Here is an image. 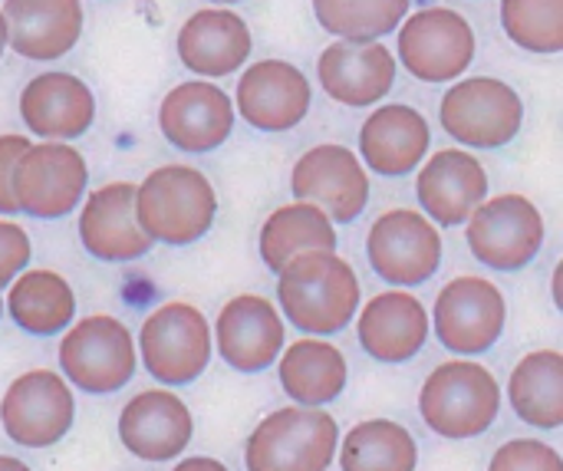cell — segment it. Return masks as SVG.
<instances>
[{"mask_svg":"<svg viewBox=\"0 0 563 471\" xmlns=\"http://www.w3.org/2000/svg\"><path fill=\"white\" fill-rule=\"evenodd\" d=\"M280 314L303 333L330 337L353 324L360 310V277L336 251H303L277 271Z\"/></svg>","mask_w":563,"mask_h":471,"instance_id":"1","label":"cell"},{"mask_svg":"<svg viewBox=\"0 0 563 471\" xmlns=\"http://www.w3.org/2000/svg\"><path fill=\"white\" fill-rule=\"evenodd\" d=\"M218 215L211 182L191 165H162L135 185V221L162 244L185 248L205 238Z\"/></svg>","mask_w":563,"mask_h":471,"instance_id":"2","label":"cell"},{"mask_svg":"<svg viewBox=\"0 0 563 471\" xmlns=\"http://www.w3.org/2000/svg\"><path fill=\"white\" fill-rule=\"evenodd\" d=\"M419 413L442 439H478L501 413V386L488 366L475 360H449L422 383Z\"/></svg>","mask_w":563,"mask_h":471,"instance_id":"3","label":"cell"},{"mask_svg":"<svg viewBox=\"0 0 563 471\" xmlns=\"http://www.w3.org/2000/svg\"><path fill=\"white\" fill-rule=\"evenodd\" d=\"M340 426L330 413L287 406L257 423L244 449L247 471H327L336 459Z\"/></svg>","mask_w":563,"mask_h":471,"instance_id":"4","label":"cell"},{"mask_svg":"<svg viewBox=\"0 0 563 471\" xmlns=\"http://www.w3.org/2000/svg\"><path fill=\"white\" fill-rule=\"evenodd\" d=\"M135 340L129 327L109 314H92L66 330L59 343V370L89 396L119 393L135 376Z\"/></svg>","mask_w":563,"mask_h":471,"instance_id":"5","label":"cell"},{"mask_svg":"<svg viewBox=\"0 0 563 471\" xmlns=\"http://www.w3.org/2000/svg\"><path fill=\"white\" fill-rule=\"evenodd\" d=\"M139 357L145 373L165 386L195 383L211 363V327L205 314L185 300L162 304L139 330Z\"/></svg>","mask_w":563,"mask_h":471,"instance_id":"6","label":"cell"},{"mask_svg":"<svg viewBox=\"0 0 563 471\" xmlns=\"http://www.w3.org/2000/svg\"><path fill=\"white\" fill-rule=\"evenodd\" d=\"M439 122L462 145L501 149L521 132L525 102L505 79L468 76L442 96Z\"/></svg>","mask_w":563,"mask_h":471,"instance_id":"7","label":"cell"},{"mask_svg":"<svg viewBox=\"0 0 563 471\" xmlns=\"http://www.w3.org/2000/svg\"><path fill=\"white\" fill-rule=\"evenodd\" d=\"M544 215L525 195L485 198L465 221L472 254L492 271H521L544 248Z\"/></svg>","mask_w":563,"mask_h":471,"instance_id":"8","label":"cell"},{"mask_svg":"<svg viewBox=\"0 0 563 471\" xmlns=\"http://www.w3.org/2000/svg\"><path fill=\"white\" fill-rule=\"evenodd\" d=\"M76 399L66 380L53 370L16 376L0 399V426L20 449H49L73 429Z\"/></svg>","mask_w":563,"mask_h":471,"instance_id":"9","label":"cell"},{"mask_svg":"<svg viewBox=\"0 0 563 471\" xmlns=\"http://www.w3.org/2000/svg\"><path fill=\"white\" fill-rule=\"evenodd\" d=\"M399 59L422 83H452L475 59V30L452 7H426L399 23Z\"/></svg>","mask_w":563,"mask_h":471,"instance_id":"10","label":"cell"},{"mask_svg":"<svg viewBox=\"0 0 563 471\" xmlns=\"http://www.w3.org/2000/svg\"><path fill=\"white\" fill-rule=\"evenodd\" d=\"M89 168L86 158L66 142H40L16 158L13 165V198L16 211L53 221L69 215L86 195Z\"/></svg>","mask_w":563,"mask_h":471,"instance_id":"11","label":"cell"},{"mask_svg":"<svg viewBox=\"0 0 563 471\" xmlns=\"http://www.w3.org/2000/svg\"><path fill=\"white\" fill-rule=\"evenodd\" d=\"M366 254L386 284L419 287L442 267V234L422 211L393 208L373 221Z\"/></svg>","mask_w":563,"mask_h":471,"instance_id":"12","label":"cell"},{"mask_svg":"<svg viewBox=\"0 0 563 471\" xmlns=\"http://www.w3.org/2000/svg\"><path fill=\"white\" fill-rule=\"evenodd\" d=\"M505 320L508 304L485 277H455L435 297V337L459 357L488 353L501 340Z\"/></svg>","mask_w":563,"mask_h":471,"instance_id":"13","label":"cell"},{"mask_svg":"<svg viewBox=\"0 0 563 471\" xmlns=\"http://www.w3.org/2000/svg\"><path fill=\"white\" fill-rule=\"evenodd\" d=\"M290 191L297 201L317 205L333 224H350L366 211L369 175L353 149L327 142L297 158Z\"/></svg>","mask_w":563,"mask_h":471,"instance_id":"14","label":"cell"},{"mask_svg":"<svg viewBox=\"0 0 563 471\" xmlns=\"http://www.w3.org/2000/svg\"><path fill=\"white\" fill-rule=\"evenodd\" d=\"M234 109L257 132H290L310 112V83L287 59H257L238 79Z\"/></svg>","mask_w":563,"mask_h":471,"instance_id":"15","label":"cell"},{"mask_svg":"<svg viewBox=\"0 0 563 471\" xmlns=\"http://www.w3.org/2000/svg\"><path fill=\"white\" fill-rule=\"evenodd\" d=\"M162 135L188 155L214 152L234 132V102L208 79H188L168 89L158 106Z\"/></svg>","mask_w":563,"mask_h":471,"instance_id":"16","label":"cell"},{"mask_svg":"<svg viewBox=\"0 0 563 471\" xmlns=\"http://www.w3.org/2000/svg\"><path fill=\"white\" fill-rule=\"evenodd\" d=\"M211 343L231 370L264 373L284 350V320L267 297L238 294L221 307Z\"/></svg>","mask_w":563,"mask_h":471,"instance_id":"17","label":"cell"},{"mask_svg":"<svg viewBox=\"0 0 563 471\" xmlns=\"http://www.w3.org/2000/svg\"><path fill=\"white\" fill-rule=\"evenodd\" d=\"M79 241L102 264H129L152 251V238L135 221V185L109 182L96 188L79 211Z\"/></svg>","mask_w":563,"mask_h":471,"instance_id":"18","label":"cell"},{"mask_svg":"<svg viewBox=\"0 0 563 471\" xmlns=\"http://www.w3.org/2000/svg\"><path fill=\"white\" fill-rule=\"evenodd\" d=\"M327 96L340 106H376L396 83V56L379 40H336L317 59Z\"/></svg>","mask_w":563,"mask_h":471,"instance_id":"19","label":"cell"},{"mask_svg":"<svg viewBox=\"0 0 563 471\" xmlns=\"http://www.w3.org/2000/svg\"><path fill=\"white\" fill-rule=\"evenodd\" d=\"M195 436L191 409L172 390H145L119 413V439L142 462L178 459Z\"/></svg>","mask_w":563,"mask_h":471,"instance_id":"20","label":"cell"},{"mask_svg":"<svg viewBox=\"0 0 563 471\" xmlns=\"http://www.w3.org/2000/svg\"><path fill=\"white\" fill-rule=\"evenodd\" d=\"M416 195L432 224L459 228L488 198V172L465 149H439L426 158L416 178Z\"/></svg>","mask_w":563,"mask_h":471,"instance_id":"21","label":"cell"},{"mask_svg":"<svg viewBox=\"0 0 563 471\" xmlns=\"http://www.w3.org/2000/svg\"><path fill=\"white\" fill-rule=\"evenodd\" d=\"M20 119L46 142L79 139L96 122V96L73 73H40L20 92Z\"/></svg>","mask_w":563,"mask_h":471,"instance_id":"22","label":"cell"},{"mask_svg":"<svg viewBox=\"0 0 563 471\" xmlns=\"http://www.w3.org/2000/svg\"><path fill=\"white\" fill-rule=\"evenodd\" d=\"M175 50L185 69L205 79H218L238 73L247 63L254 36L234 10L205 7L181 23Z\"/></svg>","mask_w":563,"mask_h":471,"instance_id":"23","label":"cell"},{"mask_svg":"<svg viewBox=\"0 0 563 471\" xmlns=\"http://www.w3.org/2000/svg\"><path fill=\"white\" fill-rule=\"evenodd\" d=\"M432 132L419 109L406 102L379 106L360 129V158L383 178H402L422 165Z\"/></svg>","mask_w":563,"mask_h":471,"instance_id":"24","label":"cell"},{"mask_svg":"<svg viewBox=\"0 0 563 471\" xmlns=\"http://www.w3.org/2000/svg\"><path fill=\"white\" fill-rule=\"evenodd\" d=\"M429 327L422 300L409 291L376 294L356 320L360 347L376 363H409L426 347Z\"/></svg>","mask_w":563,"mask_h":471,"instance_id":"25","label":"cell"},{"mask_svg":"<svg viewBox=\"0 0 563 471\" xmlns=\"http://www.w3.org/2000/svg\"><path fill=\"white\" fill-rule=\"evenodd\" d=\"M7 46L23 59H59L82 33L79 0H3Z\"/></svg>","mask_w":563,"mask_h":471,"instance_id":"26","label":"cell"},{"mask_svg":"<svg viewBox=\"0 0 563 471\" xmlns=\"http://www.w3.org/2000/svg\"><path fill=\"white\" fill-rule=\"evenodd\" d=\"M277 376H280L284 393L297 406L320 409L343 396L350 370H346V357L333 343L307 337L284 350L277 363Z\"/></svg>","mask_w":563,"mask_h":471,"instance_id":"27","label":"cell"},{"mask_svg":"<svg viewBox=\"0 0 563 471\" xmlns=\"http://www.w3.org/2000/svg\"><path fill=\"white\" fill-rule=\"evenodd\" d=\"M7 314L23 333L56 337L73 324L76 294L69 281L56 271L46 267L20 271L7 291Z\"/></svg>","mask_w":563,"mask_h":471,"instance_id":"28","label":"cell"},{"mask_svg":"<svg viewBox=\"0 0 563 471\" xmlns=\"http://www.w3.org/2000/svg\"><path fill=\"white\" fill-rule=\"evenodd\" d=\"M508 399L515 416L534 429H561L563 423V353L534 350L528 353L508 380Z\"/></svg>","mask_w":563,"mask_h":471,"instance_id":"29","label":"cell"},{"mask_svg":"<svg viewBox=\"0 0 563 471\" xmlns=\"http://www.w3.org/2000/svg\"><path fill=\"white\" fill-rule=\"evenodd\" d=\"M261 261L277 274L290 258L303 251H336L333 221L310 201L280 205L261 228Z\"/></svg>","mask_w":563,"mask_h":471,"instance_id":"30","label":"cell"},{"mask_svg":"<svg viewBox=\"0 0 563 471\" xmlns=\"http://www.w3.org/2000/svg\"><path fill=\"white\" fill-rule=\"evenodd\" d=\"M340 449L343 471H416V436L393 419H366L346 432Z\"/></svg>","mask_w":563,"mask_h":471,"instance_id":"31","label":"cell"},{"mask_svg":"<svg viewBox=\"0 0 563 471\" xmlns=\"http://www.w3.org/2000/svg\"><path fill=\"white\" fill-rule=\"evenodd\" d=\"M320 26L340 40H379L409 13V0H313Z\"/></svg>","mask_w":563,"mask_h":471,"instance_id":"32","label":"cell"},{"mask_svg":"<svg viewBox=\"0 0 563 471\" xmlns=\"http://www.w3.org/2000/svg\"><path fill=\"white\" fill-rule=\"evenodd\" d=\"M501 26L508 40L528 53H561L563 0H501Z\"/></svg>","mask_w":563,"mask_h":471,"instance_id":"33","label":"cell"},{"mask_svg":"<svg viewBox=\"0 0 563 471\" xmlns=\"http://www.w3.org/2000/svg\"><path fill=\"white\" fill-rule=\"evenodd\" d=\"M488 471H563V459L541 439H511L492 456Z\"/></svg>","mask_w":563,"mask_h":471,"instance_id":"34","label":"cell"},{"mask_svg":"<svg viewBox=\"0 0 563 471\" xmlns=\"http://www.w3.org/2000/svg\"><path fill=\"white\" fill-rule=\"evenodd\" d=\"M30 254V234L20 224L0 218V287H7L20 271H26Z\"/></svg>","mask_w":563,"mask_h":471,"instance_id":"35","label":"cell"},{"mask_svg":"<svg viewBox=\"0 0 563 471\" xmlns=\"http://www.w3.org/2000/svg\"><path fill=\"white\" fill-rule=\"evenodd\" d=\"M30 149V139L20 132H3L0 135V215H16V198H13V165L16 158Z\"/></svg>","mask_w":563,"mask_h":471,"instance_id":"36","label":"cell"},{"mask_svg":"<svg viewBox=\"0 0 563 471\" xmlns=\"http://www.w3.org/2000/svg\"><path fill=\"white\" fill-rule=\"evenodd\" d=\"M172 471H231L224 462H218V459H208V456H195V459H185V462H178Z\"/></svg>","mask_w":563,"mask_h":471,"instance_id":"37","label":"cell"},{"mask_svg":"<svg viewBox=\"0 0 563 471\" xmlns=\"http://www.w3.org/2000/svg\"><path fill=\"white\" fill-rule=\"evenodd\" d=\"M0 471H30V465H23V462L13 459V456H0Z\"/></svg>","mask_w":563,"mask_h":471,"instance_id":"38","label":"cell"},{"mask_svg":"<svg viewBox=\"0 0 563 471\" xmlns=\"http://www.w3.org/2000/svg\"><path fill=\"white\" fill-rule=\"evenodd\" d=\"M561 267H558V271H554V284H551V291H554V304H558V307H561Z\"/></svg>","mask_w":563,"mask_h":471,"instance_id":"39","label":"cell"},{"mask_svg":"<svg viewBox=\"0 0 563 471\" xmlns=\"http://www.w3.org/2000/svg\"><path fill=\"white\" fill-rule=\"evenodd\" d=\"M3 50H7V30H3V17H0V56H3Z\"/></svg>","mask_w":563,"mask_h":471,"instance_id":"40","label":"cell"},{"mask_svg":"<svg viewBox=\"0 0 563 471\" xmlns=\"http://www.w3.org/2000/svg\"><path fill=\"white\" fill-rule=\"evenodd\" d=\"M211 3H218V7H228V3H241V0H211Z\"/></svg>","mask_w":563,"mask_h":471,"instance_id":"41","label":"cell"},{"mask_svg":"<svg viewBox=\"0 0 563 471\" xmlns=\"http://www.w3.org/2000/svg\"><path fill=\"white\" fill-rule=\"evenodd\" d=\"M0 314H3V297H0Z\"/></svg>","mask_w":563,"mask_h":471,"instance_id":"42","label":"cell"}]
</instances>
